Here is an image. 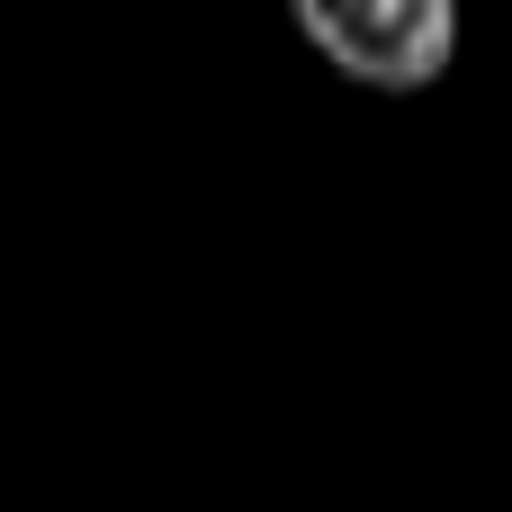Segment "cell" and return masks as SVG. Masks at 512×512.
Instances as JSON below:
<instances>
[{
	"mask_svg": "<svg viewBox=\"0 0 512 512\" xmlns=\"http://www.w3.org/2000/svg\"><path fill=\"white\" fill-rule=\"evenodd\" d=\"M297 36L360 90H432L459 63V9L450 0H297Z\"/></svg>",
	"mask_w": 512,
	"mask_h": 512,
	"instance_id": "1",
	"label": "cell"
}]
</instances>
